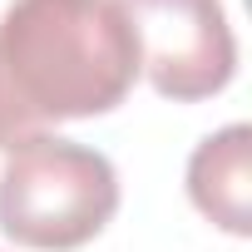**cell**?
<instances>
[{"mask_svg": "<svg viewBox=\"0 0 252 252\" xmlns=\"http://www.w3.org/2000/svg\"><path fill=\"white\" fill-rule=\"evenodd\" d=\"M119 213V173L99 149L40 134L0 168V232L35 252H74Z\"/></svg>", "mask_w": 252, "mask_h": 252, "instance_id": "obj_2", "label": "cell"}, {"mask_svg": "<svg viewBox=\"0 0 252 252\" xmlns=\"http://www.w3.org/2000/svg\"><path fill=\"white\" fill-rule=\"evenodd\" d=\"M139 40L119 0H10L0 15V154L129 99Z\"/></svg>", "mask_w": 252, "mask_h": 252, "instance_id": "obj_1", "label": "cell"}, {"mask_svg": "<svg viewBox=\"0 0 252 252\" xmlns=\"http://www.w3.org/2000/svg\"><path fill=\"white\" fill-rule=\"evenodd\" d=\"M139 40V64L149 84L173 99H213L237 74V40L222 0H119Z\"/></svg>", "mask_w": 252, "mask_h": 252, "instance_id": "obj_3", "label": "cell"}, {"mask_svg": "<svg viewBox=\"0 0 252 252\" xmlns=\"http://www.w3.org/2000/svg\"><path fill=\"white\" fill-rule=\"evenodd\" d=\"M247 154H252V129L247 124H227V129L208 134L188 158V198H193V208L203 218H213L232 237L252 232Z\"/></svg>", "mask_w": 252, "mask_h": 252, "instance_id": "obj_4", "label": "cell"}]
</instances>
